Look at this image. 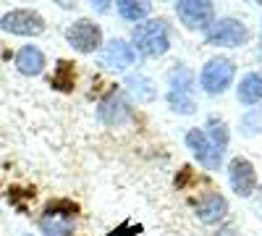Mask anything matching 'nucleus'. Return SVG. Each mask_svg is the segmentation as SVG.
Returning <instances> with one entry per match:
<instances>
[{"instance_id": "1", "label": "nucleus", "mask_w": 262, "mask_h": 236, "mask_svg": "<svg viewBox=\"0 0 262 236\" xmlns=\"http://www.w3.org/2000/svg\"><path fill=\"white\" fill-rule=\"evenodd\" d=\"M131 39H134V45H137V53H142L144 58H160L170 48L168 27H165V21H160V18L139 21V24L134 27Z\"/></svg>"}, {"instance_id": "2", "label": "nucleus", "mask_w": 262, "mask_h": 236, "mask_svg": "<svg viewBox=\"0 0 262 236\" xmlns=\"http://www.w3.org/2000/svg\"><path fill=\"white\" fill-rule=\"evenodd\" d=\"M170 90H168V105L176 113H194L196 102H194V74L186 66H176L170 71Z\"/></svg>"}, {"instance_id": "3", "label": "nucleus", "mask_w": 262, "mask_h": 236, "mask_svg": "<svg viewBox=\"0 0 262 236\" xmlns=\"http://www.w3.org/2000/svg\"><path fill=\"white\" fill-rule=\"evenodd\" d=\"M233 76H236V66L233 60L228 58H212L205 63V69L200 74V84L207 95H223L231 84H233Z\"/></svg>"}, {"instance_id": "4", "label": "nucleus", "mask_w": 262, "mask_h": 236, "mask_svg": "<svg viewBox=\"0 0 262 236\" xmlns=\"http://www.w3.org/2000/svg\"><path fill=\"white\" fill-rule=\"evenodd\" d=\"M74 216H76V205L69 200H58L50 202L45 216L39 221V228L48 236H71L74 231Z\"/></svg>"}, {"instance_id": "5", "label": "nucleus", "mask_w": 262, "mask_h": 236, "mask_svg": "<svg viewBox=\"0 0 262 236\" xmlns=\"http://www.w3.org/2000/svg\"><path fill=\"white\" fill-rule=\"evenodd\" d=\"M0 29L11 34H21V37H37L45 32V18L32 8H16L0 18Z\"/></svg>"}, {"instance_id": "6", "label": "nucleus", "mask_w": 262, "mask_h": 236, "mask_svg": "<svg viewBox=\"0 0 262 236\" xmlns=\"http://www.w3.org/2000/svg\"><path fill=\"white\" fill-rule=\"evenodd\" d=\"M249 39V29L236 18H221L207 29V45L215 48H238Z\"/></svg>"}, {"instance_id": "7", "label": "nucleus", "mask_w": 262, "mask_h": 236, "mask_svg": "<svg viewBox=\"0 0 262 236\" xmlns=\"http://www.w3.org/2000/svg\"><path fill=\"white\" fill-rule=\"evenodd\" d=\"M66 39H69V45L79 53H95L102 45V29L90 18H79L69 27Z\"/></svg>"}, {"instance_id": "8", "label": "nucleus", "mask_w": 262, "mask_h": 236, "mask_svg": "<svg viewBox=\"0 0 262 236\" xmlns=\"http://www.w3.org/2000/svg\"><path fill=\"white\" fill-rule=\"evenodd\" d=\"M176 13L186 29L205 32L215 24V6L207 3V0H184V3H176Z\"/></svg>"}, {"instance_id": "9", "label": "nucleus", "mask_w": 262, "mask_h": 236, "mask_svg": "<svg viewBox=\"0 0 262 236\" xmlns=\"http://www.w3.org/2000/svg\"><path fill=\"white\" fill-rule=\"evenodd\" d=\"M186 144H189V149L196 155V160H200L207 170H221L223 153L207 139V134L202 132V128H191V132H186Z\"/></svg>"}, {"instance_id": "10", "label": "nucleus", "mask_w": 262, "mask_h": 236, "mask_svg": "<svg viewBox=\"0 0 262 236\" xmlns=\"http://www.w3.org/2000/svg\"><path fill=\"white\" fill-rule=\"evenodd\" d=\"M228 181H231V189L236 191L238 197H249L252 191L257 189L254 165L247 158H233L231 165H228Z\"/></svg>"}, {"instance_id": "11", "label": "nucleus", "mask_w": 262, "mask_h": 236, "mask_svg": "<svg viewBox=\"0 0 262 236\" xmlns=\"http://www.w3.org/2000/svg\"><path fill=\"white\" fill-rule=\"evenodd\" d=\"M97 118L105 126H121V123H126L131 118V108H128V102H126V97H123L121 90H113L111 95L100 102Z\"/></svg>"}, {"instance_id": "12", "label": "nucleus", "mask_w": 262, "mask_h": 236, "mask_svg": "<svg viewBox=\"0 0 262 236\" xmlns=\"http://www.w3.org/2000/svg\"><path fill=\"white\" fill-rule=\"evenodd\" d=\"M100 63L107 66V69H113V71H123L134 63V48L123 39H113V42L105 45V50L100 55Z\"/></svg>"}, {"instance_id": "13", "label": "nucleus", "mask_w": 262, "mask_h": 236, "mask_svg": "<svg viewBox=\"0 0 262 236\" xmlns=\"http://www.w3.org/2000/svg\"><path fill=\"white\" fill-rule=\"evenodd\" d=\"M228 212V200L221 195V191H207V195L196 202V218L202 223H217L223 221Z\"/></svg>"}, {"instance_id": "14", "label": "nucleus", "mask_w": 262, "mask_h": 236, "mask_svg": "<svg viewBox=\"0 0 262 236\" xmlns=\"http://www.w3.org/2000/svg\"><path fill=\"white\" fill-rule=\"evenodd\" d=\"M16 66L24 76H37L45 69V55H42V50L37 45H24L16 55Z\"/></svg>"}, {"instance_id": "15", "label": "nucleus", "mask_w": 262, "mask_h": 236, "mask_svg": "<svg viewBox=\"0 0 262 236\" xmlns=\"http://www.w3.org/2000/svg\"><path fill=\"white\" fill-rule=\"evenodd\" d=\"M238 102L242 105H257L262 102V74H247L238 84Z\"/></svg>"}, {"instance_id": "16", "label": "nucleus", "mask_w": 262, "mask_h": 236, "mask_svg": "<svg viewBox=\"0 0 262 236\" xmlns=\"http://www.w3.org/2000/svg\"><path fill=\"white\" fill-rule=\"evenodd\" d=\"M152 11V3H144V0H139V3H134V0H123V3H118V13L121 18L126 21H134V24H139V21H144Z\"/></svg>"}, {"instance_id": "17", "label": "nucleus", "mask_w": 262, "mask_h": 236, "mask_svg": "<svg viewBox=\"0 0 262 236\" xmlns=\"http://www.w3.org/2000/svg\"><path fill=\"white\" fill-rule=\"evenodd\" d=\"M126 87L137 95V100H142V102H149V100H155V87H152V81L147 79V76H142V74H137V76H128L126 79Z\"/></svg>"}, {"instance_id": "18", "label": "nucleus", "mask_w": 262, "mask_h": 236, "mask_svg": "<svg viewBox=\"0 0 262 236\" xmlns=\"http://www.w3.org/2000/svg\"><path fill=\"white\" fill-rule=\"evenodd\" d=\"M207 126H210V132H205L207 139L221 149V153H226V147H228V126L223 121H217V118H210Z\"/></svg>"}, {"instance_id": "19", "label": "nucleus", "mask_w": 262, "mask_h": 236, "mask_svg": "<svg viewBox=\"0 0 262 236\" xmlns=\"http://www.w3.org/2000/svg\"><path fill=\"white\" fill-rule=\"evenodd\" d=\"M50 84H53L55 90H71L74 87V69H71L69 60H60L58 63V69H55Z\"/></svg>"}, {"instance_id": "20", "label": "nucleus", "mask_w": 262, "mask_h": 236, "mask_svg": "<svg viewBox=\"0 0 262 236\" xmlns=\"http://www.w3.org/2000/svg\"><path fill=\"white\" fill-rule=\"evenodd\" d=\"M242 132L247 137H254L262 132V108H254L247 116H242Z\"/></svg>"}, {"instance_id": "21", "label": "nucleus", "mask_w": 262, "mask_h": 236, "mask_svg": "<svg viewBox=\"0 0 262 236\" xmlns=\"http://www.w3.org/2000/svg\"><path fill=\"white\" fill-rule=\"evenodd\" d=\"M142 231V226H128V223H121L116 231H111L107 236H137Z\"/></svg>"}]
</instances>
